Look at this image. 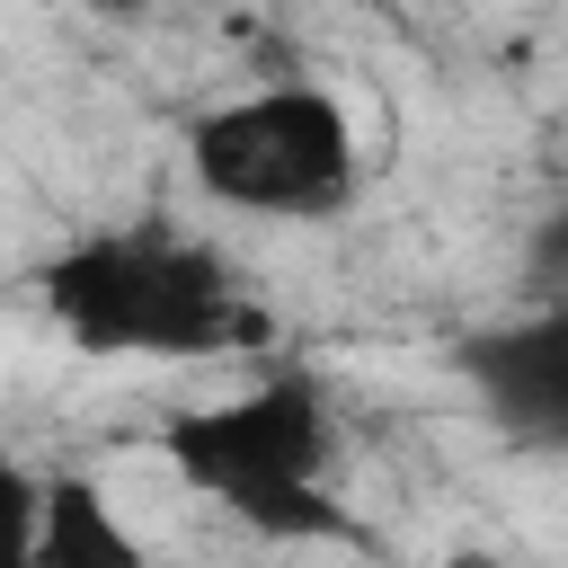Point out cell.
<instances>
[{
    "label": "cell",
    "instance_id": "obj_7",
    "mask_svg": "<svg viewBox=\"0 0 568 568\" xmlns=\"http://www.w3.org/2000/svg\"><path fill=\"white\" fill-rule=\"evenodd\" d=\"M444 568H515V559H497V550H453Z\"/></svg>",
    "mask_w": 568,
    "mask_h": 568
},
{
    "label": "cell",
    "instance_id": "obj_8",
    "mask_svg": "<svg viewBox=\"0 0 568 568\" xmlns=\"http://www.w3.org/2000/svg\"><path fill=\"white\" fill-rule=\"evenodd\" d=\"M89 9H142V0H89Z\"/></svg>",
    "mask_w": 568,
    "mask_h": 568
},
{
    "label": "cell",
    "instance_id": "obj_5",
    "mask_svg": "<svg viewBox=\"0 0 568 568\" xmlns=\"http://www.w3.org/2000/svg\"><path fill=\"white\" fill-rule=\"evenodd\" d=\"M36 568H160L142 532L115 515V497L80 470L36 488Z\"/></svg>",
    "mask_w": 568,
    "mask_h": 568
},
{
    "label": "cell",
    "instance_id": "obj_3",
    "mask_svg": "<svg viewBox=\"0 0 568 568\" xmlns=\"http://www.w3.org/2000/svg\"><path fill=\"white\" fill-rule=\"evenodd\" d=\"M186 169L213 204L275 213V222H320L364 178L346 106L328 89H302V80H275V89H248V98L195 115Z\"/></svg>",
    "mask_w": 568,
    "mask_h": 568
},
{
    "label": "cell",
    "instance_id": "obj_2",
    "mask_svg": "<svg viewBox=\"0 0 568 568\" xmlns=\"http://www.w3.org/2000/svg\"><path fill=\"white\" fill-rule=\"evenodd\" d=\"M44 311L89 355H222L257 320L231 266L178 231H89L44 266Z\"/></svg>",
    "mask_w": 568,
    "mask_h": 568
},
{
    "label": "cell",
    "instance_id": "obj_1",
    "mask_svg": "<svg viewBox=\"0 0 568 568\" xmlns=\"http://www.w3.org/2000/svg\"><path fill=\"white\" fill-rule=\"evenodd\" d=\"M328 444L337 435H328V399L311 373H275L240 399H213V408H186L160 426V453L178 462V479L266 541H346L355 532V515L320 488Z\"/></svg>",
    "mask_w": 568,
    "mask_h": 568
},
{
    "label": "cell",
    "instance_id": "obj_4",
    "mask_svg": "<svg viewBox=\"0 0 568 568\" xmlns=\"http://www.w3.org/2000/svg\"><path fill=\"white\" fill-rule=\"evenodd\" d=\"M462 364L479 373L488 408L524 435H559L568 417V328L559 320H524V328H497V337H470Z\"/></svg>",
    "mask_w": 568,
    "mask_h": 568
},
{
    "label": "cell",
    "instance_id": "obj_6",
    "mask_svg": "<svg viewBox=\"0 0 568 568\" xmlns=\"http://www.w3.org/2000/svg\"><path fill=\"white\" fill-rule=\"evenodd\" d=\"M36 470L0 453V568H36Z\"/></svg>",
    "mask_w": 568,
    "mask_h": 568
}]
</instances>
